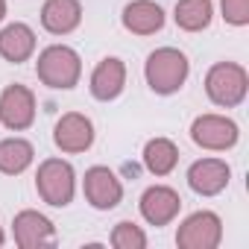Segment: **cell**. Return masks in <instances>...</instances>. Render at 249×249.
Instances as JSON below:
<instances>
[{
  "label": "cell",
  "instance_id": "1",
  "mask_svg": "<svg viewBox=\"0 0 249 249\" xmlns=\"http://www.w3.org/2000/svg\"><path fill=\"white\" fill-rule=\"evenodd\" d=\"M188 73H191V62L182 50L176 47H159L147 56L144 62V79L147 85L161 94V97H170L176 94L185 82H188Z\"/></svg>",
  "mask_w": 249,
  "mask_h": 249
},
{
  "label": "cell",
  "instance_id": "2",
  "mask_svg": "<svg viewBox=\"0 0 249 249\" xmlns=\"http://www.w3.org/2000/svg\"><path fill=\"white\" fill-rule=\"evenodd\" d=\"M36 76L56 91H71L79 76H82V59L73 47L68 44H50L38 53L36 62Z\"/></svg>",
  "mask_w": 249,
  "mask_h": 249
},
{
  "label": "cell",
  "instance_id": "3",
  "mask_svg": "<svg viewBox=\"0 0 249 249\" xmlns=\"http://www.w3.org/2000/svg\"><path fill=\"white\" fill-rule=\"evenodd\" d=\"M249 91V73L237 62H217L205 73V94L220 108H234L246 100Z\"/></svg>",
  "mask_w": 249,
  "mask_h": 249
},
{
  "label": "cell",
  "instance_id": "4",
  "mask_svg": "<svg viewBox=\"0 0 249 249\" xmlns=\"http://www.w3.org/2000/svg\"><path fill=\"white\" fill-rule=\"evenodd\" d=\"M36 191L53 208L71 205L73 194H76V173H73L71 161H65V159H47V161H41L38 173H36Z\"/></svg>",
  "mask_w": 249,
  "mask_h": 249
},
{
  "label": "cell",
  "instance_id": "5",
  "mask_svg": "<svg viewBox=\"0 0 249 249\" xmlns=\"http://www.w3.org/2000/svg\"><path fill=\"white\" fill-rule=\"evenodd\" d=\"M237 138H240L237 123L226 114H199L191 123V141L202 150H211V153L231 150L237 144Z\"/></svg>",
  "mask_w": 249,
  "mask_h": 249
},
{
  "label": "cell",
  "instance_id": "6",
  "mask_svg": "<svg viewBox=\"0 0 249 249\" xmlns=\"http://www.w3.org/2000/svg\"><path fill=\"white\" fill-rule=\"evenodd\" d=\"M223 240V220L214 211H194L176 231L179 249H217Z\"/></svg>",
  "mask_w": 249,
  "mask_h": 249
},
{
  "label": "cell",
  "instance_id": "7",
  "mask_svg": "<svg viewBox=\"0 0 249 249\" xmlns=\"http://www.w3.org/2000/svg\"><path fill=\"white\" fill-rule=\"evenodd\" d=\"M0 123L12 132H24L36 123V94L27 85H6L0 94Z\"/></svg>",
  "mask_w": 249,
  "mask_h": 249
},
{
  "label": "cell",
  "instance_id": "8",
  "mask_svg": "<svg viewBox=\"0 0 249 249\" xmlns=\"http://www.w3.org/2000/svg\"><path fill=\"white\" fill-rule=\"evenodd\" d=\"M82 194H85V199H88L91 208H97V211H111V208H117L120 199H123V185H120V179L114 176V170L97 164V167H88V170H85Z\"/></svg>",
  "mask_w": 249,
  "mask_h": 249
},
{
  "label": "cell",
  "instance_id": "9",
  "mask_svg": "<svg viewBox=\"0 0 249 249\" xmlns=\"http://www.w3.org/2000/svg\"><path fill=\"white\" fill-rule=\"evenodd\" d=\"M12 237L21 249H41V246H53L56 243V229L50 223V217H44L41 211H18L12 220Z\"/></svg>",
  "mask_w": 249,
  "mask_h": 249
},
{
  "label": "cell",
  "instance_id": "10",
  "mask_svg": "<svg viewBox=\"0 0 249 249\" xmlns=\"http://www.w3.org/2000/svg\"><path fill=\"white\" fill-rule=\"evenodd\" d=\"M53 144L62 153H85L94 144V123L79 111L62 114L53 126Z\"/></svg>",
  "mask_w": 249,
  "mask_h": 249
},
{
  "label": "cell",
  "instance_id": "11",
  "mask_svg": "<svg viewBox=\"0 0 249 249\" xmlns=\"http://www.w3.org/2000/svg\"><path fill=\"white\" fill-rule=\"evenodd\" d=\"M231 167L223 159H199L188 167V185L199 196H217L229 188Z\"/></svg>",
  "mask_w": 249,
  "mask_h": 249
},
{
  "label": "cell",
  "instance_id": "12",
  "mask_svg": "<svg viewBox=\"0 0 249 249\" xmlns=\"http://www.w3.org/2000/svg\"><path fill=\"white\" fill-rule=\"evenodd\" d=\"M138 208H141V217L150 226L161 229V226H167V223L176 220V214L182 208V196L173 188H167V185H153V188H147L141 194Z\"/></svg>",
  "mask_w": 249,
  "mask_h": 249
},
{
  "label": "cell",
  "instance_id": "13",
  "mask_svg": "<svg viewBox=\"0 0 249 249\" xmlns=\"http://www.w3.org/2000/svg\"><path fill=\"white\" fill-rule=\"evenodd\" d=\"M91 97L100 100V103H111L123 94V88H126V65H123L117 56H108L103 59L94 73H91Z\"/></svg>",
  "mask_w": 249,
  "mask_h": 249
},
{
  "label": "cell",
  "instance_id": "14",
  "mask_svg": "<svg viewBox=\"0 0 249 249\" xmlns=\"http://www.w3.org/2000/svg\"><path fill=\"white\" fill-rule=\"evenodd\" d=\"M120 24L132 36H156L164 27V9L156 0H132V3L123 6Z\"/></svg>",
  "mask_w": 249,
  "mask_h": 249
},
{
  "label": "cell",
  "instance_id": "15",
  "mask_svg": "<svg viewBox=\"0 0 249 249\" xmlns=\"http://www.w3.org/2000/svg\"><path fill=\"white\" fill-rule=\"evenodd\" d=\"M79 24H82V3L79 0H44L41 27L50 36H68Z\"/></svg>",
  "mask_w": 249,
  "mask_h": 249
},
{
  "label": "cell",
  "instance_id": "16",
  "mask_svg": "<svg viewBox=\"0 0 249 249\" xmlns=\"http://www.w3.org/2000/svg\"><path fill=\"white\" fill-rule=\"evenodd\" d=\"M33 53H36V33H33V27L15 21V24H6L3 30H0V56H3L6 62L21 65Z\"/></svg>",
  "mask_w": 249,
  "mask_h": 249
},
{
  "label": "cell",
  "instance_id": "17",
  "mask_svg": "<svg viewBox=\"0 0 249 249\" xmlns=\"http://www.w3.org/2000/svg\"><path fill=\"white\" fill-rule=\"evenodd\" d=\"M141 159H144V167L153 176H167L179 164V147L170 138H150L144 144V156Z\"/></svg>",
  "mask_w": 249,
  "mask_h": 249
},
{
  "label": "cell",
  "instance_id": "18",
  "mask_svg": "<svg viewBox=\"0 0 249 249\" xmlns=\"http://www.w3.org/2000/svg\"><path fill=\"white\" fill-rule=\"evenodd\" d=\"M214 18V3L211 0H179L173 9V21L185 33H202L208 30Z\"/></svg>",
  "mask_w": 249,
  "mask_h": 249
},
{
  "label": "cell",
  "instance_id": "19",
  "mask_svg": "<svg viewBox=\"0 0 249 249\" xmlns=\"http://www.w3.org/2000/svg\"><path fill=\"white\" fill-rule=\"evenodd\" d=\"M36 159V147L24 138H6L0 141V173L21 176Z\"/></svg>",
  "mask_w": 249,
  "mask_h": 249
},
{
  "label": "cell",
  "instance_id": "20",
  "mask_svg": "<svg viewBox=\"0 0 249 249\" xmlns=\"http://www.w3.org/2000/svg\"><path fill=\"white\" fill-rule=\"evenodd\" d=\"M111 246L114 249H144L147 246V234L141 226H135L132 220H120L114 229H111Z\"/></svg>",
  "mask_w": 249,
  "mask_h": 249
},
{
  "label": "cell",
  "instance_id": "21",
  "mask_svg": "<svg viewBox=\"0 0 249 249\" xmlns=\"http://www.w3.org/2000/svg\"><path fill=\"white\" fill-rule=\"evenodd\" d=\"M223 21L231 27H246L249 24V0H220Z\"/></svg>",
  "mask_w": 249,
  "mask_h": 249
},
{
  "label": "cell",
  "instance_id": "22",
  "mask_svg": "<svg viewBox=\"0 0 249 249\" xmlns=\"http://www.w3.org/2000/svg\"><path fill=\"white\" fill-rule=\"evenodd\" d=\"M6 18V0H0V21Z\"/></svg>",
  "mask_w": 249,
  "mask_h": 249
},
{
  "label": "cell",
  "instance_id": "23",
  "mask_svg": "<svg viewBox=\"0 0 249 249\" xmlns=\"http://www.w3.org/2000/svg\"><path fill=\"white\" fill-rule=\"evenodd\" d=\"M3 240H6V234H3V229H0V246H3Z\"/></svg>",
  "mask_w": 249,
  "mask_h": 249
}]
</instances>
